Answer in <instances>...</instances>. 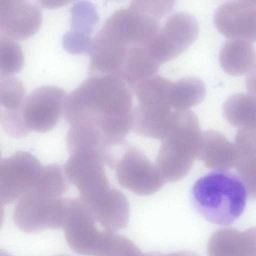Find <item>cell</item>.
<instances>
[{
	"instance_id": "1",
	"label": "cell",
	"mask_w": 256,
	"mask_h": 256,
	"mask_svg": "<svg viewBox=\"0 0 256 256\" xmlns=\"http://www.w3.org/2000/svg\"><path fill=\"white\" fill-rule=\"evenodd\" d=\"M130 88L115 74L89 76L68 95L64 118L70 125L84 124L94 128L106 142L123 140L132 128Z\"/></svg>"
},
{
	"instance_id": "2",
	"label": "cell",
	"mask_w": 256,
	"mask_h": 256,
	"mask_svg": "<svg viewBox=\"0 0 256 256\" xmlns=\"http://www.w3.org/2000/svg\"><path fill=\"white\" fill-rule=\"evenodd\" d=\"M248 194L238 176L228 170H216L198 179L191 192L192 206L214 224H232L243 213Z\"/></svg>"
},
{
	"instance_id": "3",
	"label": "cell",
	"mask_w": 256,
	"mask_h": 256,
	"mask_svg": "<svg viewBox=\"0 0 256 256\" xmlns=\"http://www.w3.org/2000/svg\"><path fill=\"white\" fill-rule=\"evenodd\" d=\"M202 134L192 111L174 110L154 162L166 182L180 181L188 174L198 158Z\"/></svg>"
},
{
	"instance_id": "4",
	"label": "cell",
	"mask_w": 256,
	"mask_h": 256,
	"mask_svg": "<svg viewBox=\"0 0 256 256\" xmlns=\"http://www.w3.org/2000/svg\"><path fill=\"white\" fill-rule=\"evenodd\" d=\"M63 228L74 252L86 256H108L114 233L100 228L80 198H66Z\"/></svg>"
},
{
	"instance_id": "5",
	"label": "cell",
	"mask_w": 256,
	"mask_h": 256,
	"mask_svg": "<svg viewBox=\"0 0 256 256\" xmlns=\"http://www.w3.org/2000/svg\"><path fill=\"white\" fill-rule=\"evenodd\" d=\"M112 168L119 184L138 195L154 194L166 183L154 163L126 141L116 152Z\"/></svg>"
},
{
	"instance_id": "6",
	"label": "cell",
	"mask_w": 256,
	"mask_h": 256,
	"mask_svg": "<svg viewBox=\"0 0 256 256\" xmlns=\"http://www.w3.org/2000/svg\"><path fill=\"white\" fill-rule=\"evenodd\" d=\"M66 198L48 196L34 189L17 202L13 214L18 228L28 234L63 228Z\"/></svg>"
},
{
	"instance_id": "7",
	"label": "cell",
	"mask_w": 256,
	"mask_h": 256,
	"mask_svg": "<svg viewBox=\"0 0 256 256\" xmlns=\"http://www.w3.org/2000/svg\"><path fill=\"white\" fill-rule=\"evenodd\" d=\"M38 159L30 153L20 150L0 163L1 206L18 200L36 186L42 168Z\"/></svg>"
},
{
	"instance_id": "8",
	"label": "cell",
	"mask_w": 256,
	"mask_h": 256,
	"mask_svg": "<svg viewBox=\"0 0 256 256\" xmlns=\"http://www.w3.org/2000/svg\"><path fill=\"white\" fill-rule=\"evenodd\" d=\"M198 30V22L193 16L177 12L168 18L146 46L160 64L184 52L197 38Z\"/></svg>"
},
{
	"instance_id": "9",
	"label": "cell",
	"mask_w": 256,
	"mask_h": 256,
	"mask_svg": "<svg viewBox=\"0 0 256 256\" xmlns=\"http://www.w3.org/2000/svg\"><path fill=\"white\" fill-rule=\"evenodd\" d=\"M68 95L60 88L46 86L26 96L22 113L28 130L38 133L52 130L64 114Z\"/></svg>"
},
{
	"instance_id": "10",
	"label": "cell",
	"mask_w": 256,
	"mask_h": 256,
	"mask_svg": "<svg viewBox=\"0 0 256 256\" xmlns=\"http://www.w3.org/2000/svg\"><path fill=\"white\" fill-rule=\"evenodd\" d=\"M104 162L98 150H86L70 154L64 171L82 200H88L110 186L104 172Z\"/></svg>"
},
{
	"instance_id": "11",
	"label": "cell",
	"mask_w": 256,
	"mask_h": 256,
	"mask_svg": "<svg viewBox=\"0 0 256 256\" xmlns=\"http://www.w3.org/2000/svg\"><path fill=\"white\" fill-rule=\"evenodd\" d=\"M214 21L220 32L230 39L256 42V0L225 2L216 10Z\"/></svg>"
},
{
	"instance_id": "12",
	"label": "cell",
	"mask_w": 256,
	"mask_h": 256,
	"mask_svg": "<svg viewBox=\"0 0 256 256\" xmlns=\"http://www.w3.org/2000/svg\"><path fill=\"white\" fill-rule=\"evenodd\" d=\"M42 22V12L36 4L25 0H0L1 35L24 40L36 33Z\"/></svg>"
},
{
	"instance_id": "13",
	"label": "cell",
	"mask_w": 256,
	"mask_h": 256,
	"mask_svg": "<svg viewBox=\"0 0 256 256\" xmlns=\"http://www.w3.org/2000/svg\"><path fill=\"white\" fill-rule=\"evenodd\" d=\"M84 203L103 230L115 233L127 226L130 218V204L120 190L110 187Z\"/></svg>"
},
{
	"instance_id": "14",
	"label": "cell",
	"mask_w": 256,
	"mask_h": 256,
	"mask_svg": "<svg viewBox=\"0 0 256 256\" xmlns=\"http://www.w3.org/2000/svg\"><path fill=\"white\" fill-rule=\"evenodd\" d=\"M197 158L208 168L228 170L235 166L236 154L234 144L224 135L210 130L202 134Z\"/></svg>"
},
{
	"instance_id": "15",
	"label": "cell",
	"mask_w": 256,
	"mask_h": 256,
	"mask_svg": "<svg viewBox=\"0 0 256 256\" xmlns=\"http://www.w3.org/2000/svg\"><path fill=\"white\" fill-rule=\"evenodd\" d=\"M219 62L223 70L230 75L248 74L256 68V50L248 41L230 38L221 47Z\"/></svg>"
},
{
	"instance_id": "16",
	"label": "cell",
	"mask_w": 256,
	"mask_h": 256,
	"mask_svg": "<svg viewBox=\"0 0 256 256\" xmlns=\"http://www.w3.org/2000/svg\"><path fill=\"white\" fill-rule=\"evenodd\" d=\"M159 65L146 46H132L128 48L122 67L116 76L134 90L139 83L154 76Z\"/></svg>"
},
{
	"instance_id": "17",
	"label": "cell",
	"mask_w": 256,
	"mask_h": 256,
	"mask_svg": "<svg viewBox=\"0 0 256 256\" xmlns=\"http://www.w3.org/2000/svg\"><path fill=\"white\" fill-rule=\"evenodd\" d=\"M207 253L208 256H250L244 231L231 228L216 230L210 238Z\"/></svg>"
},
{
	"instance_id": "18",
	"label": "cell",
	"mask_w": 256,
	"mask_h": 256,
	"mask_svg": "<svg viewBox=\"0 0 256 256\" xmlns=\"http://www.w3.org/2000/svg\"><path fill=\"white\" fill-rule=\"evenodd\" d=\"M222 114L231 125L242 128H256V97L249 94H232L224 102Z\"/></svg>"
},
{
	"instance_id": "19",
	"label": "cell",
	"mask_w": 256,
	"mask_h": 256,
	"mask_svg": "<svg viewBox=\"0 0 256 256\" xmlns=\"http://www.w3.org/2000/svg\"><path fill=\"white\" fill-rule=\"evenodd\" d=\"M172 82L166 78L154 76L136 86L134 89L138 105L152 108H172L170 93Z\"/></svg>"
},
{
	"instance_id": "20",
	"label": "cell",
	"mask_w": 256,
	"mask_h": 256,
	"mask_svg": "<svg viewBox=\"0 0 256 256\" xmlns=\"http://www.w3.org/2000/svg\"><path fill=\"white\" fill-rule=\"evenodd\" d=\"M206 93L204 83L195 77L182 78L172 82L170 104L174 110H188L201 102Z\"/></svg>"
},
{
	"instance_id": "21",
	"label": "cell",
	"mask_w": 256,
	"mask_h": 256,
	"mask_svg": "<svg viewBox=\"0 0 256 256\" xmlns=\"http://www.w3.org/2000/svg\"><path fill=\"white\" fill-rule=\"evenodd\" d=\"M20 46L14 40L0 34V75L10 76L18 72L24 64Z\"/></svg>"
},
{
	"instance_id": "22",
	"label": "cell",
	"mask_w": 256,
	"mask_h": 256,
	"mask_svg": "<svg viewBox=\"0 0 256 256\" xmlns=\"http://www.w3.org/2000/svg\"><path fill=\"white\" fill-rule=\"evenodd\" d=\"M26 98L21 82L15 77L0 76V110H17L22 108Z\"/></svg>"
},
{
	"instance_id": "23",
	"label": "cell",
	"mask_w": 256,
	"mask_h": 256,
	"mask_svg": "<svg viewBox=\"0 0 256 256\" xmlns=\"http://www.w3.org/2000/svg\"><path fill=\"white\" fill-rule=\"evenodd\" d=\"M108 256H144V254L128 238L114 234Z\"/></svg>"
},
{
	"instance_id": "24",
	"label": "cell",
	"mask_w": 256,
	"mask_h": 256,
	"mask_svg": "<svg viewBox=\"0 0 256 256\" xmlns=\"http://www.w3.org/2000/svg\"><path fill=\"white\" fill-rule=\"evenodd\" d=\"M249 246L250 256H256V226L244 230Z\"/></svg>"
},
{
	"instance_id": "25",
	"label": "cell",
	"mask_w": 256,
	"mask_h": 256,
	"mask_svg": "<svg viewBox=\"0 0 256 256\" xmlns=\"http://www.w3.org/2000/svg\"><path fill=\"white\" fill-rule=\"evenodd\" d=\"M246 87L249 94L256 97V68L247 74Z\"/></svg>"
},
{
	"instance_id": "26",
	"label": "cell",
	"mask_w": 256,
	"mask_h": 256,
	"mask_svg": "<svg viewBox=\"0 0 256 256\" xmlns=\"http://www.w3.org/2000/svg\"><path fill=\"white\" fill-rule=\"evenodd\" d=\"M164 256H198L196 254L190 251H181L178 252H172Z\"/></svg>"
},
{
	"instance_id": "27",
	"label": "cell",
	"mask_w": 256,
	"mask_h": 256,
	"mask_svg": "<svg viewBox=\"0 0 256 256\" xmlns=\"http://www.w3.org/2000/svg\"><path fill=\"white\" fill-rule=\"evenodd\" d=\"M164 254L160 252H151L146 254H144V256H164Z\"/></svg>"
},
{
	"instance_id": "28",
	"label": "cell",
	"mask_w": 256,
	"mask_h": 256,
	"mask_svg": "<svg viewBox=\"0 0 256 256\" xmlns=\"http://www.w3.org/2000/svg\"><path fill=\"white\" fill-rule=\"evenodd\" d=\"M0 256H12L6 252L4 250H0Z\"/></svg>"
},
{
	"instance_id": "29",
	"label": "cell",
	"mask_w": 256,
	"mask_h": 256,
	"mask_svg": "<svg viewBox=\"0 0 256 256\" xmlns=\"http://www.w3.org/2000/svg\"><path fill=\"white\" fill-rule=\"evenodd\" d=\"M62 256V255H60V256Z\"/></svg>"
}]
</instances>
